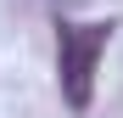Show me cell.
Masks as SVG:
<instances>
[{
  "label": "cell",
  "mask_w": 123,
  "mask_h": 118,
  "mask_svg": "<svg viewBox=\"0 0 123 118\" xmlns=\"http://www.w3.org/2000/svg\"><path fill=\"white\" fill-rule=\"evenodd\" d=\"M112 39V23H62L56 28V84L73 112H90L95 101V68Z\"/></svg>",
  "instance_id": "1"
}]
</instances>
